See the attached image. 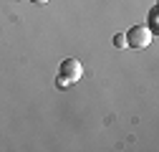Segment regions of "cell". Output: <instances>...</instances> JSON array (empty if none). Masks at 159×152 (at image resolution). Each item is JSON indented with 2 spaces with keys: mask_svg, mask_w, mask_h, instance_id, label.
<instances>
[{
  "mask_svg": "<svg viewBox=\"0 0 159 152\" xmlns=\"http://www.w3.org/2000/svg\"><path fill=\"white\" fill-rule=\"evenodd\" d=\"M56 84H58V89H68V86H71V81H68V79H63V76H58Z\"/></svg>",
  "mask_w": 159,
  "mask_h": 152,
  "instance_id": "cell-5",
  "label": "cell"
},
{
  "mask_svg": "<svg viewBox=\"0 0 159 152\" xmlns=\"http://www.w3.org/2000/svg\"><path fill=\"white\" fill-rule=\"evenodd\" d=\"M152 43V31L147 26H134L126 33V48H147Z\"/></svg>",
  "mask_w": 159,
  "mask_h": 152,
  "instance_id": "cell-1",
  "label": "cell"
},
{
  "mask_svg": "<svg viewBox=\"0 0 159 152\" xmlns=\"http://www.w3.org/2000/svg\"><path fill=\"white\" fill-rule=\"evenodd\" d=\"M58 76H63V79H68L71 84H76V81L84 76L81 61H76V59H63V61H61V74H58Z\"/></svg>",
  "mask_w": 159,
  "mask_h": 152,
  "instance_id": "cell-2",
  "label": "cell"
},
{
  "mask_svg": "<svg viewBox=\"0 0 159 152\" xmlns=\"http://www.w3.org/2000/svg\"><path fill=\"white\" fill-rule=\"evenodd\" d=\"M149 31H159V26H157V8H152V13H149V26H147Z\"/></svg>",
  "mask_w": 159,
  "mask_h": 152,
  "instance_id": "cell-4",
  "label": "cell"
},
{
  "mask_svg": "<svg viewBox=\"0 0 159 152\" xmlns=\"http://www.w3.org/2000/svg\"><path fill=\"white\" fill-rule=\"evenodd\" d=\"M33 5H46V3H51V0H30Z\"/></svg>",
  "mask_w": 159,
  "mask_h": 152,
  "instance_id": "cell-6",
  "label": "cell"
},
{
  "mask_svg": "<svg viewBox=\"0 0 159 152\" xmlns=\"http://www.w3.org/2000/svg\"><path fill=\"white\" fill-rule=\"evenodd\" d=\"M114 46H116V48H126V36H124V33H116V36H114Z\"/></svg>",
  "mask_w": 159,
  "mask_h": 152,
  "instance_id": "cell-3",
  "label": "cell"
}]
</instances>
